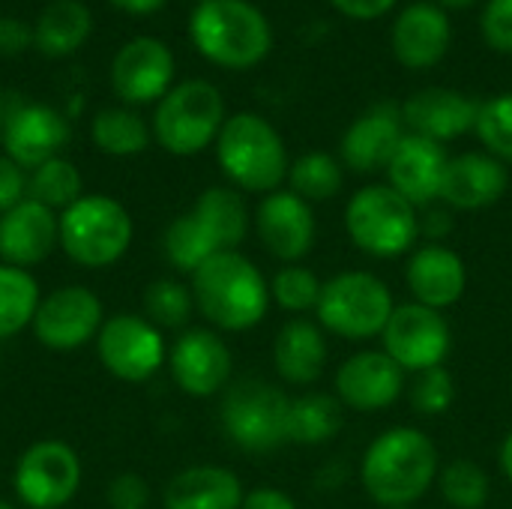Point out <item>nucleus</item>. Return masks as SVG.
<instances>
[{
	"instance_id": "1",
	"label": "nucleus",
	"mask_w": 512,
	"mask_h": 509,
	"mask_svg": "<svg viewBox=\"0 0 512 509\" xmlns=\"http://www.w3.org/2000/svg\"><path fill=\"white\" fill-rule=\"evenodd\" d=\"M441 474L435 441L414 426L381 432L360 459V486L381 507H414Z\"/></svg>"
},
{
	"instance_id": "2",
	"label": "nucleus",
	"mask_w": 512,
	"mask_h": 509,
	"mask_svg": "<svg viewBox=\"0 0 512 509\" xmlns=\"http://www.w3.org/2000/svg\"><path fill=\"white\" fill-rule=\"evenodd\" d=\"M195 309L222 333H246L270 312V282L240 249L207 258L192 273Z\"/></svg>"
},
{
	"instance_id": "3",
	"label": "nucleus",
	"mask_w": 512,
	"mask_h": 509,
	"mask_svg": "<svg viewBox=\"0 0 512 509\" xmlns=\"http://www.w3.org/2000/svg\"><path fill=\"white\" fill-rule=\"evenodd\" d=\"M249 234V207L231 186H210L195 207L177 216L165 231V255L180 273H195L207 258L237 252Z\"/></svg>"
},
{
	"instance_id": "4",
	"label": "nucleus",
	"mask_w": 512,
	"mask_h": 509,
	"mask_svg": "<svg viewBox=\"0 0 512 509\" xmlns=\"http://www.w3.org/2000/svg\"><path fill=\"white\" fill-rule=\"evenodd\" d=\"M189 36L222 69H252L273 48V27L249 0H201L189 18Z\"/></svg>"
},
{
	"instance_id": "5",
	"label": "nucleus",
	"mask_w": 512,
	"mask_h": 509,
	"mask_svg": "<svg viewBox=\"0 0 512 509\" xmlns=\"http://www.w3.org/2000/svg\"><path fill=\"white\" fill-rule=\"evenodd\" d=\"M216 159L222 174L243 192L270 195L288 180V150L282 135L261 114H234L216 138Z\"/></svg>"
},
{
	"instance_id": "6",
	"label": "nucleus",
	"mask_w": 512,
	"mask_h": 509,
	"mask_svg": "<svg viewBox=\"0 0 512 509\" xmlns=\"http://www.w3.org/2000/svg\"><path fill=\"white\" fill-rule=\"evenodd\" d=\"M345 231L351 243L372 258H399L414 252L420 237L417 207L387 183L357 189L345 207Z\"/></svg>"
},
{
	"instance_id": "7",
	"label": "nucleus",
	"mask_w": 512,
	"mask_h": 509,
	"mask_svg": "<svg viewBox=\"0 0 512 509\" xmlns=\"http://www.w3.org/2000/svg\"><path fill=\"white\" fill-rule=\"evenodd\" d=\"M132 216L108 195H81L60 213V249L87 270L117 264L132 246Z\"/></svg>"
},
{
	"instance_id": "8",
	"label": "nucleus",
	"mask_w": 512,
	"mask_h": 509,
	"mask_svg": "<svg viewBox=\"0 0 512 509\" xmlns=\"http://www.w3.org/2000/svg\"><path fill=\"white\" fill-rule=\"evenodd\" d=\"M393 291L369 270H345L324 282L315 318L324 333L348 342L381 336L393 315Z\"/></svg>"
},
{
	"instance_id": "9",
	"label": "nucleus",
	"mask_w": 512,
	"mask_h": 509,
	"mask_svg": "<svg viewBox=\"0 0 512 509\" xmlns=\"http://www.w3.org/2000/svg\"><path fill=\"white\" fill-rule=\"evenodd\" d=\"M222 126H225V99L204 78H189L171 87L159 99L153 114V135L174 156L201 153L219 138Z\"/></svg>"
},
{
	"instance_id": "10",
	"label": "nucleus",
	"mask_w": 512,
	"mask_h": 509,
	"mask_svg": "<svg viewBox=\"0 0 512 509\" xmlns=\"http://www.w3.org/2000/svg\"><path fill=\"white\" fill-rule=\"evenodd\" d=\"M291 396L261 378L228 384L219 420L228 441L246 453H273L288 444Z\"/></svg>"
},
{
	"instance_id": "11",
	"label": "nucleus",
	"mask_w": 512,
	"mask_h": 509,
	"mask_svg": "<svg viewBox=\"0 0 512 509\" xmlns=\"http://www.w3.org/2000/svg\"><path fill=\"white\" fill-rule=\"evenodd\" d=\"M81 459L57 438L30 444L12 474L15 498L27 509H63L81 489Z\"/></svg>"
},
{
	"instance_id": "12",
	"label": "nucleus",
	"mask_w": 512,
	"mask_h": 509,
	"mask_svg": "<svg viewBox=\"0 0 512 509\" xmlns=\"http://www.w3.org/2000/svg\"><path fill=\"white\" fill-rule=\"evenodd\" d=\"M450 348H453V330L444 312L420 306L414 300L396 306L381 333V351L405 375L444 366Z\"/></svg>"
},
{
	"instance_id": "13",
	"label": "nucleus",
	"mask_w": 512,
	"mask_h": 509,
	"mask_svg": "<svg viewBox=\"0 0 512 509\" xmlns=\"http://www.w3.org/2000/svg\"><path fill=\"white\" fill-rule=\"evenodd\" d=\"M96 354L105 372L126 384H144L168 363L162 330L132 312L105 318L96 336Z\"/></svg>"
},
{
	"instance_id": "14",
	"label": "nucleus",
	"mask_w": 512,
	"mask_h": 509,
	"mask_svg": "<svg viewBox=\"0 0 512 509\" xmlns=\"http://www.w3.org/2000/svg\"><path fill=\"white\" fill-rule=\"evenodd\" d=\"M102 324V300L84 285H63L42 297L30 330L51 351H78L99 336Z\"/></svg>"
},
{
	"instance_id": "15",
	"label": "nucleus",
	"mask_w": 512,
	"mask_h": 509,
	"mask_svg": "<svg viewBox=\"0 0 512 509\" xmlns=\"http://www.w3.org/2000/svg\"><path fill=\"white\" fill-rule=\"evenodd\" d=\"M168 372L174 384L192 399H210L231 384L234 357L216 330L192 327L177 336L168 351Z\"/></svg>"
},
{
	"instance_id": "16",
	"label": "nucleus",
	"mask_w": 512,
	"mask_h": 509,
	"mask_svg": "<svg viewBox=\"0 0 512 509\" xmlns=\"http://www.w3.org/2000/svg\"><path fill=\"white\" fill-rule=\"evenodd\" d=\"M255 234L261 246L282 264L303 261L318 237L312 204L291 189H276L261 198L255 210Z\"/></svg>"
},
{
	"instance_id": "17",
	"label": "nucleus",
	"mask_w": 512,
	"mask_h": 509,
	"mask_svg": "<svg viewBox=\"0 0 512 509\" xmlns=\"http://www.w3.org/2000/svg\"><path fill=\"white\" fill-rule=\"evenodd\" d=\"M336 399L360 414H378L399 402L408 390L405 372L384 351H357L348 357L333 378Z\"/></svg>"
},
{
	"instance_id": "18",
	"label": "nucleus",
	"mask_w": 512,
	"mask_h": 509,
	"mask_svg": "<svg viewBox=\"0 0 512 509\" xmlns=\"http://www.w3.org/2000/svg\"><path fill=\"white\" fill-rule=\"evenodd\" d=\"M402 105L381 102L363 111L339 141V162L354 174H375L387 171L399 141L405 138Z\"/></svg>"
},
{
	"instance_id": "19",
	"label": "nucleus",
	"mask_w": 512,
	"mask_h": 509,
	"mask_svg": "<svg viewBox=\"0 0 512 509\" xmlns=\"http://www.w3.org/2000/svg\"><path fill=\"white\" fill-rule=\"evenodd\" d=\"M174 54L165 42L153 36H138L126 42L111 63L114 93L129 105H144L162 99L171 90Z\"/></svg>"
},
{
	"instance_id": "20",
	"label": "nucleus",
	"mask_w": 512,
	"mask_h": 509,
	"mask_svg": "<svg viewBox=\"0 0 512 509\" xmlns=\"http://www.w3.org/2000/svg\"><path fill=\"white\" fill-rule=\"evenodd\" d=\"M66 141H69V126L63 114L54 111L51 105H39V102L18 105L3 123L6 156L24 171H33L57 159Z\"/></svg>"
},
{
	"instance_id": "21",
	"label": "nucleus",
	"mask_w": 512,
	"mask_h": 509,
	"mask_svg": "<svg viewBox=\"0 0 512 509\" xmlns=\"http://www.w3.org/2000/svg\"><path fill=\"white\" fill-rule=\"evenodd\" d=\"M60 246V213L24 198L0 216V264L36 267Z\"/></svg>"
},
{
	"instance_id": "22",
	"label": "nucleus",
	"mask_w": 512,
	"mask_h": 509,
	"mask_svg": "<svg viewBox=\"0 0 512 509\" xmlns=\"http://www.w3.org/2000/svg\"><path fill=\"white\" fill-rule=\"evenodd\" d=\"M453 42V24L438 3L405 6L390 30L393 57L405 69H432L444 60Z\"/></svg>"
},
{
	"instance_id": "23",
	"label": "nucleus",
	"mask_w": 512,
	"mask_h": 509,
	"mask_svg": "<svg viewBox=\"0 0 512 509\" xmlns=\"http://www.w3.org/2000/svg\"><path fill=\"white\" fill-rule=\"evenodd\" d=\"M405 285L414 303L429 309H450L465 297L468 288V267L459 252L444 243L417 246L405 264Z\"/></svg>"
},
{
	"instance_id": "24",
	"label": "nucleus",
	"mask_w": 512,
	"mask_h": 509,
	"mask_svg": "<svg viewBox=\"0 0 512 509\" xmlns=\"http://www.w3.org/2000/svg\"><path fill=\"white\" fill-rule=\"evenodd\" d=\"M447 150L438 141H429L423 135L405 132L399 141L390 165H387V186H393L402 198H408L417 210L429 207L432 201H441V183L447 171Z\"/></svg>"
},
{
	"instance_id": "25",
	"label": "nucleus",
	"mask_w": 512,
	"mask_h": 509,
	"mask_svg": "<svg viewBox=\"0 0 512 509\" xmlns=\"http://www.w3.org/2000/svg\"><path fill=\"white\" fill-rule=\"evenodd\" d=\"M510 189V171L501 159L489 153H459L450 156L444 183H441V201L453 210H486L498 204Z\"/></svg>"
},
{
	"instance_id": "26",
	"label": "nucleus",
	"mask_w": 512,
	"mask_h": 509,
	"mask_svg": "<svg viewBox=\"0 0 512 509\" xmlns=\"http://www.w3.org/2000/svg\"><path fill=\"white\" fill-rule=\"evenodd\" d=\"M477 111L480 102H474L471 96L447 87H429L405 99L402 120L408 132L447 144L477 126Z\"/></svg>"
},
{
	"instance_id": "27",
	"label": "nucleus",
	"mask_w": 512,
	"mask_h": 509,
	"mask_svg": "<svg viewBox=\"0 0 512 509\" xmlns=\"http://www.w3.org/2000/svg\"><path fill=\"white\" fill-rule=\"evenodd\" d=\"M276 375L291 387H312L327 366V336L318 321L291 318L273 339Z\"/></svg>"
},
{
	"instance_id": "28",
	"label": "nucleus",
	"mask_w": 512,
	"mask_h": 509,
	"mask_svg": "<svg viewBox=\"0 0 512 509\" xmlns=\"http://www.w3.org/2000/svg\"><path fill=\"white\" fill-rule=\"evenodd\" d=\"M243 498L246 492L240 477L222 465L183 468L162 492L165 509H240Z\"/></svg>"
},
{
	"instance_id": "29",
	"label": "nucleus",
	"mask_w": 512,
	"mask_h": 509,
	"mask_svg": "<svg viewBox=\"0 0 512 509\" xmlns=\"http://www.w3.org/2000/svg\"><path fill=\"white\" fill-rule=\"evenodd\" d=\"M345 426V405L336 393H303L291 399L288 411V444L300 447H321L330 444Z\"/></svg>"
},
{
	"instance_id": "30",
	"label": "nucleus",
	"mask_w": 512,
	"mask_h": 509,
	"mask_svg": "<svg viewBox=\"0 0 512 509\" xmlns=\"http://www.w3.org/2000/svg\"><path fill=\"white\" fill-rule=\"evenodd\" d=\"M93 18L84 3L78 0H54L36 21L33 45L48 57L72 54L90 36Z\"/></svg>"
},
{
	"instance_id": "31",
	"label": "nucleus",
	"mask_w": 512,
	"mask_h": 509,
	"mask_svg": "<svg viewBox=\"0 0 512 509\" xmlns=\"http://www.w3.org/2000/svg\"><path fill=\"white\" fill-rule=\"evenodd\" d=\"M42 303L39 282L30 270L0 264V339H12L27 330Z\"/></svg>"
},
{
	"instance_id": "32",
	"label": "nucleus",
	"mask_w": 512,
	"mask_h": 509,
	"mask_svg": "<svg viewBox=\"0 0 512 509\" xmlns=\"http://www.w3.org/2000/svg\"><path fill=\"white\" fill-rule=\"evenodd\" d=\"M288 183H291V192L300 195L309 204L330 201V198H336L342 192L345 165L336 156L324 153V150H309L297 162H291Z\"/></svg>"
},
{
	"instance_id": "33",
	"label": "nucleus",
	"mask_w": 512,
	"mask_h": 509,
	"mask_svg": "<svg viewBox=\"0 0 512 509\" xmlns=\"http://www.w3.org/2000/svg\"><path fill=\"white\" fill-rule=\"evenodd\" d=\"M93 144L108 156H135L150 144L147 123L126 108H102L90 126Z\"/></svg>"
},
{
	"instance_id": "34",
	"label": "nucleus",
	"mask_w": 512,
	"mask_h": 509,
	"mask_svg": "<svg viewBox=\"0 0 512 509\" xmlns=\"http://www.w3.org/2000/svg\"><path fill=\"white\" fill-rule=\"evenodd\" d=\"M81 189H84V183H81L78 168L60 156L33 168L27 177V198L39 201L51 210H60V213L84 195Z\"/></svg>"
},
{
	"instance_id": "35",
	"label": "nucleus",
	"mask_w": 512,
	"mask_h": 509,
	"mask_svg": "<svg viewBox=\"0 0 512 509\" xmlns=\"http://www.w3.org/2000/svg\"><path fill=\"white\" fill-rule=\"evenodd\" d=\"M438 489L453 509H483L492 495V480L474 459H453L441 468Z\"/></svg>"
},
{
	"instance_id": "36",
	"label": "nucleus",
	"mask_w": 512,
	"mask_h": 509,
	"mask_svg": "<svg viewBox=\"0 0 512 509\" xmlns=\"http://www.w3.org/2000/svg\"><path fill=\"white\" fill-rule=\"evenodd\" d=\"M195 312L192 288L177 279H156L144 291V318L159 330H180Z\"/></svg>"
},
{
	"instance_id": "37",
	"label": "nucleus",
	"mask_w": 512,
	"mask_h": 509,
	"mask_svg": "<svg viewBox=\"0 0 512 509\" xmlns=\"http://www.w3.org/2000/svg\"><path fill=\"white\" fill-rule=\"evenodd\" d=\"M321 288L324 282L309 270V267H300V264H285L276 270V276L270 279V300L291 312V315H306V312H315L318 309V300H321Z\"/></svg>"
},
{
	"instance_id": "38",
	"label": "nucleus",
	"mask_w": 512,
	"mask_h": 509,
	"mask_svg": "<svg viewBox=\"0 0 512 509\" xmlns=\"http://www.w3.org/2000/svg\"><path fill=\"white\" fill-rule=\"evenodd\" d=\"M474 132L489 156L501 159L504 165L512 162V93H501L480 102Z\"/></svg>"
},
{
	"instance_id": "39",
	"label": "nucleus",
	"mask_w": 512,
	"mask_h": 509,
	"mask_svg": "<svg viewBox=\"0 0 512 509\" xmlns=\"http://www.w3.org/2000/svg\"><path fill=\"white\" fill-rule=\"evenodd\" d=\"M408 399L420 417H441L456 402V381L444 366L417 372L411 387H408Z\"/></svg>"
},
{
	"instance_id": "40",
	"label": "nucleus",
	"mask_w": 512,
	"mask_h": 509,
	"mask_svg": "<svg viewBox=\"0 0 512 509\" xmlns=\"http://www.w3.org/2000/svg\"><path fill=\"white\" fill-rule=\"evenodd\" d=\"M480 30L489 48L512 54V0H489L480 15Z\"/></svg>"
},
{
	"instance_id": "41",
	"label": "nucleus",
	"mask_w": 512,
	"mask_h": 509,
	"mask_svg": "<svg viewBox=\"0 0 512 509\" xmlns=\"http://www.w3.org/2000/svg\"><path fill=\"white\" fill-rule=\"evenodd\" d=\"M108 507L111 509H147L150 504V489L147 480L138 474H120L108 483Z\"/></svg>"
},
{
	"instance_id": "42",
	"label": "nucleus",
	"mask_w": 512,
	"mask_h": 509,
	"mask_svg": "<svg viewBox=\"0 0 512 509\" xmlns=\"http://www.w3.org/2000/svg\"><path fill=\"white\" fill-rule=\"evenodd\" d=\"M27 198V174L9 156H0V216Z\"/></svg>"
},
{
	"instance_id": "43",
	"label": "nucleus",
	"mask_w": 512,
	"mask_h": 509,
	"mask_svg": "<svg viewBox=\"0 0 512 509\" xmlns=\"http://www.w3.org/2000/svg\"><path fill=\"white\" fill-rule=\"evenodd\" d=\"M333 9H339L342 15L354 18V21H375L381 15H387L399 0H330Z\"/></svg>"
},
{
	"instance_id": "44",
	"label": "nucleus",
	"mask_w": 512,
	"mask_h": 509,
	"mask_svg": "<svg viewBox=\"0 0 512 509\" xmlns=\"http://www.w3.org/2000/svg\"><path fill=\"white\" fill-rule=\"evenodd\" d=\"M240 509H297V501L288 492H282V489L258 486V489H249L246 492L243 507Z\"/></svg>"
},
{
	"instance_id": "45",
	"label": "nucleus",
	"mask_w": 512,
	"mask_h": 509,
	"mask_svg": "<svg viewBox=\"0 0 512 509\" xmlns=\"http://www.w3.org/2000/svg\"><path fill=\"white\" fill-rule=\"evenodd\" d=\"M33 42V33L15 21V18H0V54H15Z\"/></svg>"
},
{
	"instance_id": "46",
	"label": "nucleus",
	"mask_w": 512,
	"mask_h": 509,
	"mask_svg": "<svg viewBox=\"0 0 512 509\" xmlns=\"http://www.w3.org/2000/svg\"><path fill=\"white\" fill-rule=\"evenodd\" d=\"M111 3L117 9L129 12V15H150V12H156V9L165 6V0H111Z\"/></svg>"
},
{
	"instance_id": "47",
	"label": "nucleus",
	"mask_w": 512,
	"mask_h": 509,
	"mask_svg": "<svg viewBox=\"0 0 512 509\" xmlns=\"http://www.w3.org/2000/svg\"><path fill=\"white\" fill-rule=\"evenodd\" d=\"M498 462H501V471L504 477L512 483V429L507 432V438L501 441V453H498Z\"/></svg>"
},
{
	"instance_id": "48",
	"label": "nucleus",
	"mask_w": 512,
	"mask_h": 509,
	"mask_svg": "<svg viewBox=\"0 0 512 509\" xmlns=\"http://www.w3.org/2000/svg\"><path fill=\"white\" fill-rule=\"evenodd\" d=\"M441 9H468V6H474L477 0H435Z\"/></svg>"
},
{
	"instance_id": "49",
	"label": "nucleus",
	"mask_w": 512,
	"mask_h": 509,
	"mask_svg": "<svg viewBox=\"0 0 512 509\" xmlns=\"http://www.w3.org/2000/svg\"><path fill=\"white\" fill-rule=\"evenodd\" d=\"M0 509H15V507H12L9 501H3V498H0Z\"/></svg>"
},
{
	"instance_id": "50",
	"label": "nucleus",
	"mask_w": 512,
	"mask_h": 509,
	"mask_svg": "<svg viewBox=\"0 0 512 509\" xmlns=\"http://www.w3.org/2000/svg\"><path fill=\"white\" fill-rule=\"evenodd\" d=\"M387 509H414V507H387Z\"/></svg>"
}]
</instances>
